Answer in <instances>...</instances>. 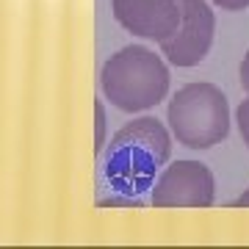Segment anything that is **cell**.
Masks as SVG:
<instances>
[{
    "label": "cell",
    "mask_w": 249,
    "mask_h": 249,
    "mask_svg": "<svg viewBox=\"0 0 249 249\" xmlns=\"http://www.w3.org/2000/svg\"><path fill=\"white\" fill-rule=\"evenodd\" d=\"M172 155L169 130L152 119L142 116L124 127H119L108 147H103L100 180L111 191V199H100V205H133L139 208V196L150 191L158 169Z\"/></svg>",
    "instance_id": "cell-1"
},
{
    "label": "cell",
    "mask_w": 249,
    "mask_h": 249,
    "mask_svg": "<svg viewBox=\"0 0 249 249\" xmlns=\"http://www.w3.org/2000/svg\"><path fill=\"white\" fill-rule=\"evenodd\" d=\"M103 94L111 100V106L136 114L155 108L169 91V70L144 45H127L114 53L100 72Z\"/></svg>",
    "instance_id": "cell-2"
},
{
    "label": "cell",
    "mask_w": 249,
    "mask_h": 249,
    "mask_svg": "<svg viewBox=\"0 0 249 249\" xmlns=\"http://www.w3.org/2000/svg\"><path fill=\"white\" fill-rule=\"evenodd\" d=\"M169 127L188 150H211L230 133V106L213 83H188L169 103Z\"/></svg>",
    "instance_id": "cell-3"
},
{
    "label": "cell",
    "mask_w": 249,
    "mask_h": 249,
    "mask_svg": "<svg viewBox=\"0 0 249 249\" xmlns=\"http://www.w3.org/2000/svg\"><path fill=\"white\" fill-rule=\"evenodd\" d=\"M178 28L160 42V50L175 67H196L213 45L216 14L208 0H178Z\"/></svg>",
    "instance_id": "cell-4"
},
{
    "label": "cell",
    "mask_w": 249,
    "mask_h": 249,
    "mask_svg": "<svg viewBox=\"0 0 249 249\" xmlns=\"http://www.w3.org/2000/svg\"><path fill=\"white\" fill-rule=\"evenodd\" d=\"M216 196L213 172L199 160H175L152 183L155 208H211Z\"/></svg>",
    "instance_id": "cell-5"
},
{
    "label": "cell",
    "mask_w": 249,
    "mask_h": 249,
    "mask_svg": "<svg viewBox=\"0 0 249 249\" xmlns=\"http://www.w3.org/2000/svg\"><path fill=\"white\" fill-rule=\"evenodd\" d=\"M114 19L133 36L163 42L180 19L178 0H111Z\"/></svg>",
    "instance_id": "cell-6"
},
{
    "label": "cell",
    "mask_w": 249,
    "mask_h": 249,
    "mask_svg": "<svg viewBox=\"0 0 249 249\" xmlns=\"http://www.w3.org/2000/svg\"><path fill=\"white\" fill-rule=\"evenodd\" d=\"M94 150L103 152V147H106V108H103V103H94Z\"/></svg>",
    "instance_id": "cell-7"
},
{
    "label": "cell",
    "mask_w": 249,
    "mask_h": 249,
    "mask_svg": "<svg viewBox=\"0 0 249 249\" xmlns=\"http://www.w3.org/2000/svg\"><path fill=\"white\" fill-rule=\"evenodd\" d=\"M235 122H238V130H241L244 144L249 147V97L238 106V111H235Z\"/></svg>",
    "instance_id": "cell-8"
},
{
    "label": "cell",
    "mask_w": 249,
    "mask_h": 249,
    "mask_svg": "<svg viewBox=\"0 0 249 249\" xmlns=\"http://www.w3.org/2000/svg\"><path fill=\"white\" fill-rule=\"evenodd\" d=\"M219 9H224V11H244V9H249V0H213Z\"/></svg>",
    "instance_id": "cell-9"
},
{
    "label": "cell",
    "mask_w": 249,
    "mask_h": 249,
    "mask_svg": "<svg viewBox=\"0 0 249 249\" xmlns=\"http://www.w3.org/2000/svg\"><path fill=\"white\" fill-rule=\"evenodd\" d=\"M241 86H244V91L249 94V50H247V55H244V61H241Z\"/></svg>",
    "instance_id": "cell-10"
},
{
    "label": "cell",
    "mask_w": 249,
    "mask_h": 249,
    "mask_svg": "<svg viewBox=\"0 0 249 249\" xmlns=\"http://www.w3.org/2000/svg\"><path fill=\"white\" fill-rule=\"evenodd\" d=\"M232 205H235V208H249V188H247V191H244V194H241Z\"/></svg>",
    "instance_id": "cell-11"
}]
</instances>
